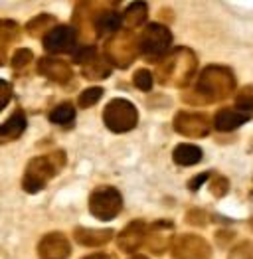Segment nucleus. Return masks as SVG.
<instances>
[{
	"label": "nucleus",
	"instance_id": "obj_9",
	"mask_svg": "<svg viewBox=\"0 0 253 259\" xmlns=\"http://www.w3.org/2000/svg\"><path fill=\"white\" fill-rule=\"evenodd\" d=\"M174 162H178L180 166H192L196 162H200L202 158V151L194 145H178L174 149Z\"/></svg>",
	"mask_w": 253,
	"mask_h": 259
},
{
	"label": "nucleus",
	"instance_id": "obj_15",
	"mask_svg": "<svg viewBox=\"0 0 253 259\" xmlns=\"http://www.w3.org/2000/svg\"><path fill=\"white\" fill-rule=\"evenodd\" d=\"M10 93H12L10 85H8L6 81H2V79H0V111L6 107V103L10 101Z\"/></svg>",
	"mask_w": 253,
	"mask_h": 259
},
{
	"label": "nucleus",
	"instance_id": "obj_1",
	"mask_svg": "<svg viewBox=\"0 0 253 259\" xmlns=\"http://www.w3.org/2000/svg\"><path fill=\"white\" fill-rule=\"evenodd\" d=\"M121 206H123L121 194L113 186H101V188L93 190L91 198H89L91 214L95 218H99V220H103V222H109V220L119 216Z\"/></svg>",
	"mask_w": 253,
	"mask_h": 259
},
{
	"label": "nucleus",
	"instance_id": "obj_16",
	"mask_svg": "<svg viewBox=\"0 0 253 259\" xmlns=\"http://www.w3.org/2000/svg\"><path fill=\"white\" fill-rule=\"evenodd\" d=\"M28 60H32L30 50H20V52H16V56H14V62H12V64H14V67H22Z\"/></svg>",
	"mask_w": 253,
	"mask_h": 259
},
{
	"label": "nucleus",
	"instance_id": "obj_13",
	"mask_svg": "<svg viewBox=\"0 0 253 259\" xmlns=\"http://www.w3.org/2000/svg\"><path fill=\"white\" fill-rule=\"evenodd\" d=\"M135 85L141 91H150L152 89V75H150L148 69H139L135 73Z\"/></svg>",
	"mask_w": 253,
	"mask_h": 259
},
{
	"label": "nucleus",
	"instance_id": "obj_6",
	"mask_svg": "<svg viewBox=\"0 0 253 259\" xmlns=\"http://www.w3.org/2000/svg\"><path fill=\"white\" fill-rule=\"evenodd\" d=\"M67 253H69V245L60 234H52L42 239V245H40L42 259H65Z\"/></svg>",
	"mask_w": 253,
	"mask_h": 259
},
{
	"label": "nucleus",
	"instance_id": "obj_2",
	"mask_svg": "<svg viewBox=\"0 0 253 259\" xmlns=\"http://www.w3.org/2000/svg\"><path fill=\"white\" fill-rule=\"evenodd\" d=\"M62 164H54V156H40V158H34L30 160L28 168H26V174H24V190L34 194L38 190H42L46 186V182L58 172Z\"/></svg>",
	"mask_w": 253,
	"mask_h": 259
},
{
	"label": "nucleus",
	"instance_id": "obj_11",
	"mask_svg": "<svg viewBox=\"0 0 253 259\" xmlns=\"http://www.w3.org/2000/svg\"><path fill=\"white\" fill-rule=\"evenodd\" d=\"M48 117H50V121L54 125H69L75 119V109H73L71 103H62V105L52 109Z\"/></svg>",
	"mask_w": 253,
	"mask_h": 259
},
{
	"label": "nucleus",
	"instance_id": "obj_4",
	"mask_svg": "<svg viewBox=\"0 0 253 259\" xmlns=\"http://www.w3.org/2000/svg\"><path fill=\"white\" fill-rule=\"evenodd\" d=\"M77 36L75 30L71 26H56L54 30H50L44 38V48L50 54H67V52H75Z\"/></svg>",
	"mask_w": 253,
	"mask_h": 259
},
{
	"label": "nucleus",
	"instance_id": "obj_10",
	"mask_svg": "<svg viewBox=\"0 0 253 259\" xmlns=\"http://www.w3.org/2000/svg\"><path fill=\"white\" fill-rule=\"evenodd\" d=\"M249 119V115L247 113H232V111H222V113H218V117H216V127L220 131H228V129H233V127H237V125H241L243 121H247Z\"/></svg>",
	"mask_w": 253,
	"mask_h": 259
},
{
	"label": "nucleus",
	"instance_id": "obj_12",
	"mask_svg": "<svg viewBox=\"0 0 253 259\" xmlns=\"http://www.w3.org/2000/svg\"><path fill=\"white\" fill-rule=\"evenodd\" d=\"M101 95H103V87H87L85 91H81V95H79V107H91V105H95L99 99H101Z\"/></svg>",
	"mask_w": 253,
	"mask_h": 259
},
{
	"label": "nucleus",
	"instance_id": "obj_8",
	"mask_svg": "<svg viewBox=\"0 0 253 259\" xmlns=\"http://www.w3.org/2000/svg\"><path fill=\"white\" fill-rule=\"evenodd\" d=\"M121 24L123 20L117 10H103L95 18V30L99 32V36H109V34H115L121 28Z\"/></svg>",
	"mask_w": 253,
	"mask_h": 259
},
{
	"label": "nucleus",
	"instance_id": "obj_18",
	"mask_svg": "<svg viewBox=\"0 0 253 259\" xmlns=\"http://www.w3.org/2000/svg\"><path fill=\"white\" fill-rule=\"evenodd\" d=\"M137 259H143V257H137Z\"/></svg>",
	"mask_w": 253,
	"mask_h": 259
},
{
	"label": "nucleus",
	"instance_id": "obj_17",
	"mask_svg": "<svg viewBox=\"0 0 253 259\" xmlns=\"http://www.w3.org/2000/svg\"><path fill=\"white\" fill-rule=\"evenodd\" d=\"M206 176H208V174H200V176H196V180H194L192 184H188V186L192 188V190H196V188H198V186H200V184L206 180Z\"/></svg>",
	"mask_w": 253,
	"mask_h": 259
},
{
	"label": "nucleus",
	"instance_id": "obj_7",
	"mask_svg": "<svg viewBox=\"0 0 253 259\" xmlns=\"http://www.w3.org/2000/svg\"><path fill=\"white\" fill-rule=\"evenodd\" d=\"M24 129H26V115L18 109V111H14L12 117L0 127V145L18 139L22 133H24Z\"/></svg>",
	"mask_w": 253,
	"mask_h": 259
},
{
	"label": "nucleus",
	"instance_id": "obj_5",
	"mask_svg": "<svg viewBox=\"0 0 253 259\" xmlns=\"http://www.w3.org/2000/svg\"><path fill=\"white\" fill-rule=\"evenodd\" d=\"M168 44H170L168 30L162 28V26H158V24H150L147 28V32H145V36H143L141 48H143V52L147 56H158V54H162L166 50Z\"/></svg>",
	"mask_w": 253,
	"mask_h": 259
},
{
	"label": "nucleus",
	"instance_id": "obj_14",
	"mask_svg": "<svg viewBox=\"0 0 253 259\" xmlns=\"http://www.w3.org/2000/svg\"><path fill=\"white\" fill-rule=\"evenodd\" d=\"M95 46H83V48H77L75 52H73V60L77 62V64H87L89 60H93L95 58Z\"/></svg>",
	"mask_w": 253,
	"mask_h": 259
},
{
	"label": "nucleus",
	"instance_id": "obj_3",
	"mask_svg": "<svg viewBox=\"0 0 253 259\" xmlns=\"http://www.w3.org/2000/svg\"><path fill=\"white\" fill-rule=\"evenodd\" d=\"M103 121L113 133H126L137 125V109L125 99H113L105 107Z\"/></svg>",
	"mask_w": 253,
	"mask_h": 259
}]
</instances>
